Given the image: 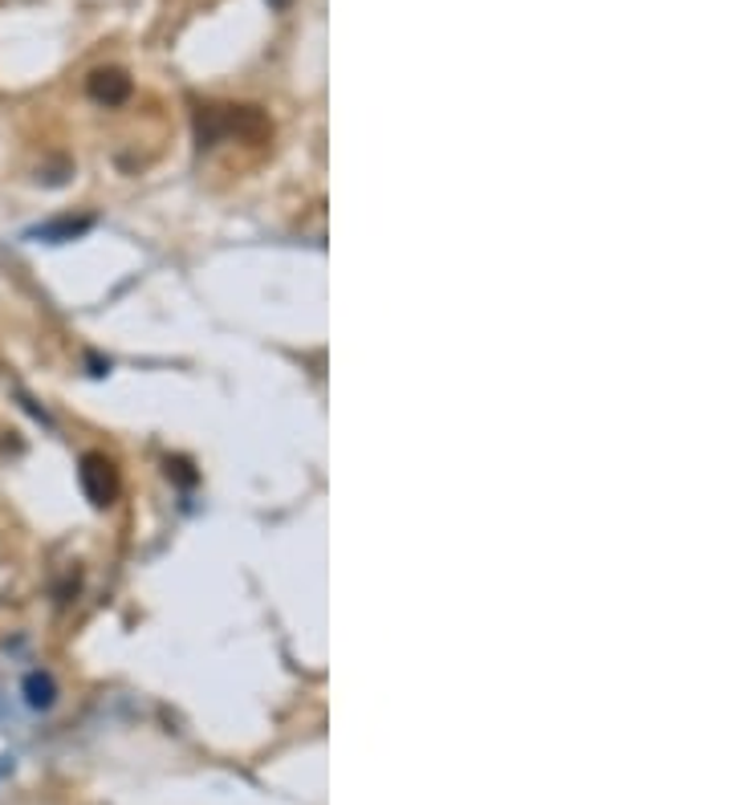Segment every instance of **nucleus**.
I'll use <instances>...</instances> for the list:
<instances>
[{
    "label": "nucleus",
    "mask_w": 732,
    "mask_h": 805,
    "mask_svg": "<svg viewBox=\"0 0 732 805\" xmlns=\"http://www.w3.org/2000/svg\"><path fill=\"white\" fill-rule=\"evenodd\" d=\"M86 228H90V220H57V224L38 228L33 237H38V240H74V237H82Z\"/></svg>",
    "instance_id": "obj_4"
},
{
    "label": "nucleus",
    "mask_w": 732,
    "mask_h": 805,
    "mask_svg": "<svg viewBox=\"0 0 732 805\" xmlns=\"http://www.w3.org/2000/svg\"><path fill=\"white\" fill-rule=\"evenodd\" d=\"M269 4H273V9H290V0H269Z\"/></svg>",
    "instance_id": "obj_5"
},
{
    "label": "nucleus",
    "mask_w": 732,
    "mask_h": 805,
    "mask_svg": "<svg viewBox=\"0 0 732 805\" xmlns=\"http://www.w3.org/2000/svg\"><path fill=\"white\" fill-rule=\"evenodd\" d=\"M53 696H57V683H53V676H45V671H29L25 676V700L33 708H50Z\"/></svg>",
    "instance_id": "obj_3"
},
{
    "label": "nucleus",
    "mask_w": 732,
    "mask_h": 805,
    "mask_svg": "<svg viewBox=\"0 0 732 805\" xmlns=\"http://www.w3.org/2000/svg\"><path fill=\"white\" fill-rule=\"evenodd\" d=\"M77 484H82V492H86V501L94 504V509H106V504L118 496V472H114L111 460H106V456H98V452L82 456Z\"/></svg>",
    "instance_id": "obj_1"
},
{
    "label": "nucleus",
    "mask_w": 732,
    "mask_h": 805,
    "mask_svg": "<svg viewBox=\"0 0 732 805\" xmlns=\"http://www.w3.org/2000/svg\"><path fill=\"white\" fill-rule=\"evenodd\" d=\"M86 86H90V98L106 102V106H118V102L130 98V77L123 70H94Z\"/></svg>",
    "instance_id": "obj_2"
}]
</instances>
